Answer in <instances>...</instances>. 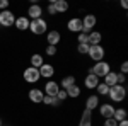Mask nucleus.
Returning <instances> with one entry per match:
<instances>
[{
	"instance_id": "1",
	"label": "nucleus",
	"mask_w": 128,
	"mask_h": 126,
	"mask_svg": "<svg viewBox=\"0 0 128 126\" xmlns=\"http://www.w3.org/2000/svg\"><path fill=\"white\" fill-rule=\"evenodd\" d=\"M109 72H111V65H109L108 61H98V63H94V67L89 68V73H92V75H96L98 78H104L108 75Z\"/></svg>"
},
{
	"instance_id": "2",
	"label": "nucleus",
	"mask_w": 128,
	"mask_h": 126,
	"mask_svg": "<svg viewBox=\"0 0 128 126\" xmlns=\"http://www.w3.org/2000/svg\"><path fill=\"white\" fill-rule=\"evenodd\" d=\"M108 97L113 102H123L125 97H126V87L125 85H113V87H109Z\"/></svg>"
},
{
	"instance_id": "3",
	"label": "nucleus",
	"mask_w": 128,
	"mask_h": 126,
	"mask_svg": "<svg viewBox=\"0 0 128 126\" xmlns=\"http://www.w3.org/2000/svg\"><path fill=\"white\" fill-rule=\"evenodd\" d=\"M29 31L36 36H41V34H46L48 32V22L43 19H34L29 22Z\"/></svg>"
},
{
	"instance_id": "4",
	"label": "nucleus",
	"mask_w": 128,
	"mask_h": 126,
	"mask_svg": "<svg viewBox=\"0 0 128 126\" xmlns=\"http://www.w3.org/2000/svg\"><path fill=\"white\" fill-rule=\"evenodd\" d=\"M96 24H98L96 15H94V14H86V15L82 17V32L90 34V32H92V27H96Z\"/></svg>"
},
{
	"instance_id": "5",
	"label": "nucleus",
	"mask_w": 128,
	"mask_h": 126,
	"mask_svg": "<svg viewBox=\"0 0 128 126\" xmlns=\"http://www.w3.org/2000/svg\"><path fill=\"white\" fill-rule=\"evenodd\" d=\"M22 78H24V82H28V84H38L40 82V72H38V68H32V67H28L24 72H22Z\"/></svg>"
},
{
	"instance_id": "6",
	"label": "nucleus",
	"mask_w": 128,
	"mask_h": 126,
	"mask_svg": "<svg viewBox=\"0 0 128 126\" xmlns=\"http://www.w3.org/2000/svg\"><path fill=\"white\" fill-rule=\"evenodd\" d=\"M87 55L90 56V60H94V61L98 63V61H102V60H104V55H106V49L102 48L101 44H96V46H89Z\"/></svg>"
},
{
	"instance_id": "7",
	"label": "nucleus",
	"mask_w": 128,
	"mask_h": 126,
	"mask_svg": "<svg viewBox=\"0 0 128 126\" xmlns=\"http://www.w3.org/2000/svg\"><path fill=\"white\" fill-rule=\"evenodd\" d=\"M14 22H16V15H14V12L12 10H2L0 12V26H4V27H10V26H14Z\"/></svg>"
},
{
	"instance_id": "8",
	"label": "nucleus",
	"mask_w": 128,
	"mask_h": 126,
	"mask_svg": "<svg viewBox=\"0 0 128 126\" xmlns=\"http://www.w3.org/2000/svg\"><path fill=\"white\" fill-rule=\"evenodd\" d=\"M38 72H40V77L41 78L51 80V78H53V75H55V67H53L51 63H43V65L38 68Z\"/></svg>"
},
{
	"instance_id": "9",
	"label": "nucleus",
	"mask_w": 128,
	"mask_h": 126,
	"mask_svg": "<svg viewBox=\"0 0 128 126\" xmlns=\"http://www.w3.org/2000/svg\"><path fill=\"white\" fill-rule=\"evenodd\" d=\"M60 90V85L58 82H55V80H48L46 84H44V89H43V94L44 96H50V97H56Z\"/></svg>"
},
{
	"instance_id": "10",
	"label": "nucleus",
	"mask_w": 128,
	"mask_h": 126,
	"mask_svg": "<svg viewBox=\"0 0 128 126\" xmlns=\"http://www.w3.org/2000/svg\"><path fill=\"white\" fill-rule=\"evenodd\" d=\"M28 17H29V20L41 19L43 17V7L40 3H31L29 9H28Z\"/></svg>"
},
{
	"instance_id": "11",
	"label": "nucleus",
	"mask_w": 128,
	"mask_h": 126,
	"mask_svg": "<svg viewBox=\"0 0 128 126\" xmlns=\"http://www.w3.org/2000/svg\"><path fill=\"white\" fill-rule=\"evenodd\" d=\"M67 29L70 32H82V19L80 17H72V19L67 22Z\"/></svg>"
},
{
	"instance_id": "12",
	"label": "nucleus",
	"mask_w": 128,
	"mask_h": 126,
	"mask_svg": "<svg viewBox=\"0 0 128 126\" xmlns=\"http://www.w3.org/2000/svg\"><path fill=\"white\" fill-rule=\"evenodd\" d=\"M28 96H29V101L31 102H34V104H41V101H43V97H44V94H43V90L38 87H32L28 92Z\"/></svg>"
},
{
	"instance_id": "13",
	"label": "nucleus",
	"mask_w": 128,
	"mask_h": 126,
	"mask_svg": "<svg viewBox=\"0 0 128 126\" xmlns=\"http://www.w3.org/2000/svg\"><path fill=\"white\" fill-rule=\"evenodd\" d=\"M46 41H48L50 46H56L60 41H62V34H60V31H56V29L48 31V32H46Z\"/></svg>"
},
{
	"instance_id": "14",
	"label": "nucleus",
	"mask_w": 128,
	"mask_h": 126,
	"mask_svg": "<svg viewBox=\"0 0 128 126\" xmlns=\"http://www.w3.org/2000/svg\"><path fill=\"white\" fill-rule=\"evenodd\" d=\"M99 114L104 118V119H109V118H113V114H114V106L113 104H101L99 106Z\"/></svg>"
},
{
	"instance_id": "15",
	"label": "nucleus",
	"mask_w": 128,
	"mask_h": 126,
	"mask_svg": "<svg viewBox=\"0 0 128 126\" xmlns=\"http://www.w3.org/2000/svg\"><path fill=\"white\" fill-rule=\"evenodd\" d=\"M99 84V78L96 75H92V73H87L86 78H84V87L89 89V90H92V89H96Z\"/></svg>"
},
{
	"instance_id": "16",
	"label": "nucleus",
	"mask_w": 128,
	"mask_h": 126,
	"mask_svg": "<svg viewBox=\"0 0 128 126\" xmlns=\"http://www.w3.org/2000/svg\"><path fill=\"white\" fill-rule=\"evenodd\" d=\"M29 17H26V15H20V17H16V22H14V26L17 27L19 31H28L29 29Z\"/></svg>"
},
{
	"instance_id": "17",
	"label": "nucleus",
	"mask_w": 128,
	"mask_h": 126,
	"mask_svg": "<svg viewBox=\"0 0 128 126\" xmlns=\"http://www.w3.org/2000/svg\"><path fill=\"white\" fill-rule=\"evenodd\" d=\"M79 126H92V111L84 109V113H82V116H80Z\"/></svg>"
},
{
	"instance_id": "18",
	"label": "nucleus",
	"mask_w": 128,
	"mask_h": 126,
	"mask_svg": "<svg viewBox=\"0 0 128 126\" xmlns=\"http://www.w3.org/2000/svg\"><path fill=\"white\" fill-rule=\"evenodd\" d=\"M74 84H77V78L74 77V75H67V77H63L60 80V89H63V90H67L68 87H72Z\"/></svg>"
},
{
	"instance_id": "19",
	"label": "nucleus",
	"mask_w": 128,
	"mask_h": 126,
	"mask_svg": "<svg viewBox=\"0 0 128 126\" xmlns=\"http://www.w3.org/2000/svg\"><path fill=\"white\" fill-rule=\"evenodd\" d=\"M96 107H99V96H89L86 99V109L94 111Z\"/></svg>"
},
{
	"instance_id": "20",
	"label": "nucleus",
	"mask_w": 128,
	"mask_h": 126,
	"mask_svg": "<svg viewBox=\"0 0 128 126\" xmlns=\"http://www.w3.org/2000/svg\"><path fill=\"white\" fill-rule=\"evenodd\" d=\"M101 39H102V34L99 31H92L89 34V46H96V44H101Z\"/></svg>"
},
{
	"instance_id": "21",
	"label": "nucleus",
	"mask_w": 128,
	"mask_h": 126,
	"mask_svg": "<svg viewBox=\"0 0 128 126\" xmlns=\"http://www.w3.org/2000/svg\"><path fill=\"white\" fill-rule=\"evenodd\" d=\"M68 2L67 0H55V9H56V14H65L68 10Z\"/></svg>"
},
{
	"instance_id": "22",
	"label": "nucleus",
	"mask_w": 128,
	"mask_h": 126,
	"mask_svg": "<svg viewBox=\"0 0 128 126\" xmlns=\"http://www.w3.org/2000/svg\"><path fill=\"white\" fill-rule=\"evenodd\" d=\"M43 63H44V58H43V55H40V53H34V55H31V67H32V68H40Z\"/></svg>"
},
{
	"instance_id": "23",
	"label": "nucleus",
	"mask_w": 128,
	"mask_h": 126,
	"mask_svg": "<svg viewBox=\"0 0 128 126\" xmlns=\"http://www.w3.org/2000/svg\"><path fill=\"white\" fill-rule=\"evenodd\" d=\"M126 116H128V111L125 109V107H120V109H114V114H113V119H114L116 123H120V121L126 119Z\"/></svg>"
},
{
	"instance_id": "24",
	"label": "nucleus",
	"mask_w": 128,
	"mask_h": 126,
	"mask_svg": "<svg viewBox=\"0 0 128 126\" xmlns=\"http://www.w3.org/2000/svg\"><path fill=\"white\" fill-rule=\"evenodd\" d=\"M65 92H67V97L77 99V97L80 96V92H82V90H80V87L77 85V84H74V85H72V87H68L67 90H65Z\"/></svg>"
},
{
	"instance_id": "25",
	"label": "nucleus",
	"mask_w": 128,
	"mask_h": 126,
	"mask_svg": "<svg viewBox=\"0 0 128 126\" xmlns=\"http://www.w3.org/2000/svg\"><path fill=\"white\" fill-rule=\"evenodd\" d=\"M104 84L108 85V87H113V85H116V72H109L108 75L104 77Z\"/></svg>"
},
{
	"instance_id": "26",
	"label": "nucleus",
	"mask_w": 128,
	"mask_h": 126,
	"mask_svg": "<svg viewBox=\"0 0 128 126\" xmlns=\"http://www.w3.org/2000/svg\"><path fill=\"white\" fill-rule=\"evenodd\" d=\"M41 104H44V106H60V101L56 97H50V96H44L43 97V101H41Z\"/></svg>"
},
{
	"instance_id": "27",
	"label": "nucleus",
	"mask_w": 128,
	"mask_h": 126,
	"mask_svg": "<svg viewBox=\"0 0 128 126\" xmlns=\"http://www.w3.org/2000/svg\"><path fill=\"white\" fill-rule=\"evenodd\" d=\"M96 92H98V96H108L109 92V87L104 84V82H99L98 87H96Z\"/></svg>"
},
{
	"instance_id": "28",
	"label": "nucleus",
	"mask_w": 128,
	"mask_h": 126,
	"mask_svg": "<svg viewBox=\"0 0 128 126\" xmlns=\"http://www.w3.org/2000/svg\"><path fill=\"white\" fill-rule=\"evenodd\" d=\"M77 41H79V44H89V34L79 32V34H77Z\"/></svg>"
},
{
	"instance_id": "29",
	"label": "nucleus",
	"mask_w": 128,
	"mask_h": 126,
	"mask_svg": "<svg viewBox=\"0 0 128 126\" xmlns=\"http://www.w3.org/2000/svg\"><path fill=\"white\" fill-rule=\"evenodd\" d=\"M56 53H58V49H56V46H46V49H44V55H48V56H56Z\"/></svg>"
},
{
	"instance_id": "30",
	"label": "nucleus",
	"mask_w": 128,
	"mask_h": 126,
	"mask_svg": "<svg viewBox=\"0 0 128 126\" xmlns=\"http://www.w3.org/2000/svg\"><path fill=\"white\" fill-rule=\"evenodd\" d=\"M125 82H126V75L116 73V85H125Z\"/></svg>"
},
{
	"instance_id": "31",
	"label": "nucleus",
	"mask_w": 128,
	"mask_h": 126,
	"mask_svg": "<svg viewBox=\"0 0 128 126\" xmlns=\"http://www.w3.org/2000/svg\"><path fill=\"white\" fill-rule=\"evenodd\" d=\"M77 51H79L80 55H87V51H89V44H77Z\"/></svg>"
},
{
	"instance_id": "32",
	"label": "nucleus",
	"mask_w": 128,
	"mask_h": 126,
	"mask_svg": "<svg viewBox=\"0 0 128 126\" xmlns=\"http://www.w3.org/2000/svg\"><path fill=\"white\" fill-rule=\"evenodd\" d=\"M48 14L50 15H56V9H55V0H51L48 3Z\"/></svg>"
},
{
	"instance_id": "33",
	"label": "nucleus",
	"mask_w": 128,
	"mask_h": 126,
	"mask_svg": "<svg viewBox=\"0 0 128 126\" xmlns=\"http://www.w3.org/2000/svg\"><path fill=\"white\" fill-rule=\"evenodd\" d=\"M56 99H58L60 102H62V101H67V99H68V97H67V92H65L63 89H60L58 94H56Z\"/></svg>"
},
{
	"instance_id": "34",
	"label": "nucleus",
	"mask_w": 128,
	"mask_h": 126,
	"mask_svg": "<svg viewBox=\"0 0 128 126\" xmlns=\"http://www.w3.org/2000/svg\"><path fill=\"white\" fill-rule=\"evenodd\" d=\"M102 126H118V123H116V121H114L113 118H109V119H104Z\"/></svg>"
},
{
	"instance_id": "35",
	"label": "nucleus",
	"mask_w": 128,
	"mask_h": 126,
	"mask_svg": "<svg viewBox=\"0 0 128 126\" xmlns=\"http://www.w3.org/2000/svg\"><path fill=\"white\" fill-rule=\"evenodd\" d=\"M120 73H123V75H126V73H128V63H126V61H123V63H121Z\"/></svg>"
},
{
	"instance_id": "36",
	"label": "nucleus",
	"mask_w": 128,
	"mask_h": 126,
	"mask_svg": "<svg viewBox=\"0 0 128 126\" xmlns=\"http://www.w3.org/2000/svg\"><path fill=\"white\" fill-rule=\"evenodd\" d=\"M7 7H9V0H0V9L7 10Z\"/></svg>"
},
{
	"instance_id": "37",
	"label": "nucleus",
	"mask_w": 128,
	"mask_h": 126,
	"mask_svg": "<svg viewBox=\"0 0 128 126\" xmlns=\"http://www.w3.org/2000/svg\"><path fill=\"white\" fill-rule=\"evenodd\" d=\"M120 5H121V7H123L125 10L128 9V2H126V0H121V2H120Z\"/></svg>"
},
{
	"instance_id": "38",
	"label": "nucleus",
	"mask_w": 128,
	"mask_h": 126,
	"mask_svg": "<svg viewBox=\"0 0 128 126\" xmlns=\"http://www.w3.org/2000/svg\"><path fill=\"white\" fill-rule=\"evenodd\" d=\"M118 126H128V121H126V119H123V121H120V123H118Z\"/></svg>"
},
{
	"instance_id": "39",
	"label": "nucleus",
	"mask_w": 128,
	"mask_h": 126,
	"mask_svg": "<svg viewBox=\"0 0 128 126\" xmlns=\"http://www.w3.org/2000/svg\"><path fill=\"white\" fill-rule=\"evenodd\" d=\"M2 125H4V123H2V118H0V126H2Z\"/></svg>"
}]
</instances>
